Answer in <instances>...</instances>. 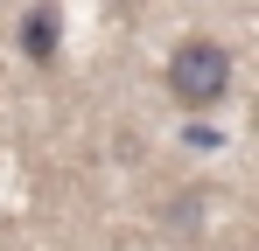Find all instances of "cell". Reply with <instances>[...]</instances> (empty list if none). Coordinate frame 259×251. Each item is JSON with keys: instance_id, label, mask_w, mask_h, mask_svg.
Masks as SVG:
<instances>
[{"instance_id": "cell-1", "label": "cell", "mask_w": 259, "mask_h": 251, "mask_svg": "<svg viewBox=\"0 0 259 251\" xmlns=\"http://www.w3.org/2000/svg\"><path fill=\"white\" fill-rule=\"evenodd\" d=\"M161 84H168V98L182 112H217L231 98V49L217 35H182L168 70H161Z\"/></svg>"}, {"instance_id": "cell-2", "label": "cell", "mask_w": 259, "mask_h": 251, "mask_svg": "<svg viewBox=\"0 0 259 251\" xmlns=\"http://www.w3.org/2000/svg\"><path fill=\"white\" fill-rule=\"evenodd\" d=\"M14 35H21V56H28L35 70H49V63H56V49H63V14L42 0V7H28V14H21V28H14Z\"/></svg>"}, {"instance_id": "cell-3", "label": "cell", "mask_w": 259, "mask_h": 251, "mask_svg": "<svg viewBox=\"0 0 259 251\" xmlns=\"http://www.w3.org/2000/svg\"><path fill=\"white\" fill-rule=\"evenodd\" d=\"M182 147H189V154H217V147H224V133H217V126H203V119H189Z\"/></svg>"}]
</instances>
